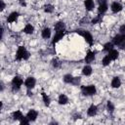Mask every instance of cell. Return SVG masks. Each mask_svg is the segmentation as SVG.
<instances>
[{"label": "cell", "instance_id": "6da1fadb", "mask_svg": "<svg viewBox=\"0 0 125 125\" xmlns=\"http://www.w3.org/2000/svg\"><path fill=\"white\" fill-rule=\"evenodd\" d=\"M29 58V53L26 51V49L23 46H20L16 53V59L18 61L21 60H27Z\"/></svg>", "mask_w": 125, "mask_h": 125}, {"label": "cell", "instance_id": "7a4b0ae2", "mask_svg": "<svg viewBox=\"0 0 125 125\" xmlns=\"http://www.w3.org/2000/svg\"><path fill=\"white\" fill-rule=\"evenodd\" d=\"M112 43L115 46H118L120 49H125V35L123 34H117L114 36Z\"/></svg>", "mask_w": 125, "mask_h": 125}, {"label": "cell", "instance_id": "3957f363", "mask_svg": "<svg viewBox=\"0 0 125 125\" xmlns=\"http://www.w3.org/2000/svg\"><path fill=\"white\" fill-rule=\"evenodd\" d=\"M81 92L84 96H93L96 94L97 90H96V87L94 85H89V86H82Z\"/></svg>", "mask_w": 125, "mask_h": 125}, {"label": "cell", "instance_id": "277c9868", "mask_svg": "<svg viewBox=\"0 0 125 125\" xmlns=\"http://www.w3.org/2000/svg\"><path fill=\"white\" fill-rule=\"evenodd\" d=\"M76 32L78 34H80L81 36H83L84 39H85V41L89 45H92L93 44V36H92V34L89 31H87V30H77Z\"/></svg>", "mask_w": 125, "mask_h": 125}, {"label": "cell", "instance_id": "5b68a950", "mask_svg": "<svg viewBox=\"0 0 125 125\" xmlns=\"http://www.w3.org/2000/svg\"><path fill=\"white\" fill-rule=\"evenodd\" d=\"M23 83V80L20 77V76H15L12 80V86H13V89L14 90H19L21 88V86L22 85Z\"/></svg>", "mask_w": 125, "mask_h": 125}, {"label": "cell", "instance_id": "8992f818", "mask_svg": "<svg viewBox=\"0 0 125 125\" xmlns=\"http://www.w3.org/2000/svg\"><path fill=\"white\" fill-rule=\"evenodd\" d=\"M35 83H36V80L34 77H28L24 81V85L27 89H32L35 86Z\"/></svg>", "mask_w": 125, "mask_h": 125}, {"label": "cell", "instance_id": "52a82bcc", "mask_svg": "<svg viewBox=\"0 0 125 125\" xmlns=\"http://www.w3.org/2000/svg\"><path fill=\"white\" fill-rule=\"evenodd\" d=\"M37 116H38V112L34 109H30L26 114V117L29 119V121H35Z\"/></svg>", "mask_w": 125, "mask_h": 125}, {"label": "cell", "instance_id": "ba28073f", "mask_svg": "<svg viewBox=\"0 0 125 125\" xmlns=\"http://www.w3.org/2000/svg\"><path fill=\"white\" fill-rule=\"evenodd\" d=\"M65 28V24L62 21H58L54 24V29L56 32H60V31H64Z\"/></svg>", "mask_w": 125, "mask_h": 125}, {"label": "cell", "instance_id": "9c48e42d", "mask_svg": "<svg viewBox=\"0 0 125 125\" xmlns=\"http://www.w3.org/2000/svg\"><path fill=\"white\" fill-rule=\"evenodd\" d=\"M18 18H19V13H18V12H12V13L8 16V18H7V21L10 22V23L15 22V21L18 20Z\"/></svg>", "mask_w": 125, "mask_h": 125}, {"label": "cell", "instance_id": "30bf717a", "mask_svg": "<svg viewBox=\"0 0 125 125\" xmlns=\"http://www.w3.org/2000/svg\"><path fill=\"white\" fill-rule=\"evenodd\" d=\"M110 9H111V11L113 13H118V12H120L122 10V5L120 3H118V2H113L111 4V6H110Z\"/></svg>", "mask_w": 125, "mask_h": 125}, {"label": "cell", "instance_id": "8fae6325", "mask_svg": "<svg viewBox=\"0 0 125 125\" xmlns=\"http://www.w3.org/2000/svg\"><path fill=\"white\" fill-rule=\"evenodd\" d=\"M64 35V31H60V32H56L55 33V36L53 37V40H52V43L53 44H56L57 42H59Z\"/></svg>", "mask_w": 125, "mask_h": 125}, {"label": "cell", "instance_id": "7c38bea8", "mask_svg": "<svg viewBox=\"0 0 125 125\" xmlns=\"http://www.w3.org/2000/svg\"><path fill=\"white\" fill-rule=\"evenodd\" d=\"M98 112V107L95 105V104H92L89 106V108L87 109V114L89 116H95Z\"/></svg>", "mask_w": 125, "mask_h": 125}, {"label": "cell", "instance_id": "4fadbf2b", "mask_svg": "<svg viewBox=\"0 0 125 125\" xmlns=\"http://www.w3.org/2000/svg\"><path fill=\"white\" fill-rule=\"evenodd\" d=\"M95 60V53L92 51H88L85 56V62H92Z\"/></svg>", "mask_w": 125, "mask_h": 125}, {"label": "cell", "instance_id": "5bb4252c", "mask_svg": "<svg viewBox=\"0 0 125 125\" xmlns=\"http://www.w3.org/2000/svg\"><path fill=\"white\" fill-rule=\"evenodd\" d=\"M84 6L86 8V10L88 11H92L95 7V3H94V0H85L84 1Z\"/></svg>", "mask_w": 125, "mask_h": 125}, {"label": "cell", "instance_id": "9a60e30c", "mask_svg": "<svg viewBox=\"0 0 125 125\" xmlns=\"http://www.w3.org/2000/svg\"><path fill=\"white\" fill-rule=\"evenodd\" d=\"M106 11H107V4H106V3H100L99 8H98L99 14H100V15H101V14L103 15V14H104Z\"/></svg>", "mask_w": 125, "mask_h": 125}, {"label": "cell", "instance_id": "2e32d148", "mask_svg": "<svg viewBox=\"0 0 125 125\" xmlns=\"http://www.w3.org/2000/svg\"><path fill=\"white\" fill-rule=\"evenodd\" d=\"M108 56L110 57V59H111L112 61H114V60H116V59L118 58L119 52H118L117 50H115V49H111V50L108 52Z\"/></svg>", "mask_w": 125, "mask_h": 125}, {"label": "cell", "instance_id": "e0dca14e", "mask_svg": "<svg viewBox=\"0 0 125 125\" xmlns=\"http://www.w3.org/2000/svg\"><path fill=\"white\" fill-rule=\"evenodd\" d=\"M121 86V81L118 77H113L111 80V87L112 88H119Z\"/></svg>", "mask_w": 125, "mask_h": 125}, {"label": "cell", "instance_id": "ac0fdd59", "mask_svg": "<svg viewBox=\"0 0 125 125\" xmlns=\"http://www.w3.org/2000/svg\"><path fill=\"white\" fill-rule=\"evenodd\" d=\"M23 31H24V33H26V34H32V33H33V31H34V27H33V25H32V24L27 23V24L24 26Z\"/></svg>", "mask_w": 125, "mask_h": 125}, {"label": "cell", "instance_id": "d6986e66", "mask_svg": "<svg viewBox=\"0 0 125 125\" xmlns=\"http://www.w3.org/2000/svg\"><path fill=\"white\" fill-rule=\"evenodd\" d=\"M41 35H42V37L45 38V39L50 38V36H51V29H50L49 27H45V28L42 30Z\"/></svg>", "mask_w": 125, "mask_h": 125}, {"label": "cell", "instance_id": "ffe728a7", "mask_svg": "<svg viewBox=\"0 0 125 125\" xmlns=\"http://www.w3.org/2000/svg\"><path fill=\"white\" fill-rule=\"evenodd\" d=\"M58 102H59L60 104H67V102H68V98H67L64 94H61V95L59 96Z\"/></svg>", "mask_w": 125, "mask_h": 125}, {"label": "cell", "instance_id": "44dd1931", "mask_svg": "<svg viewBox=\"0 0 125 125\" xmlns=\"http://www.w3.org/2000/svg\"><path fill=\"white\" fill-rule=\"evenodd\" d=\"M82 73L85 75V76H89L92 74V67L90 65H85L83 68H82Z\"/></svg>", "mask_w": 125, "mask_h": 125}, {"label": "cell", "instance_id": "7402d4cb", "mask_svg": "<svg viewBox=\"0 0 125 125\" xmlns=\"http://www.w3.org/2000/svg\"><path fill=\"white\" fill-rule=\"evenodd\" d=\"M22 117H23V114L21 113V110H16L13 112V118L15 120H21Z\"/></svg>", "mask_w": 125, "mask_h": 125}, {"label": "cell", "instance_id": "603a6c76", "mask_svg": "<svg viewBox=\"0 0 125 125\" xmlns=\"http://www.w3.org/2000/svg\"><path fill=\"white\" fill-rule=\"evenodd\" d=\"M111 61H112V60L110 59V57H109L108 55H106V56H104V57L103 58V60H102V63H103V65L106 66V65H108V64L110 63Z\"/></svg>", "mask_w": 125, "mask_h": 125}, {"label": "cell", "instance_id": "cb8c5ba5", "mask_svg": "<svg viewBox=\"0 0 125 125\" xmlns=\"http://www.w3.org/2000/svg\"><path fill=\"white\" fill-rule=\"evenodd\" d=\"M113 46H114V44L112 42H107L104 45V50L106 52H109L111 49H113Z\"/></svg>", "mask_w": 125, "mask_h": 125}, {"label": "cell", "instance_id": "d4e9b609", "mask_svg": "<svg viewBox=\"0 0 125 125\" xmlns=\"http://www.w3.org/2000/svg\"><path fill=\"white\" fill-rule=\"evenodd\" d=\"M73 76L71 75V74H65L64 76H63V81L65 82V83H72L73 82Z\"/></svg>", "mask_w": 125, "mask_h": 125}, {"label": "cell", "instance_id": "484cf974", "mask_svg": "<svg viewBox=\"0 0 125 125\" xmlns=\"http://www.w3.org/2000/svg\"><path fill=\"white\" fill-rule=\"evenodd\" d=\"M42 99H43V102L45 104V105H49L50 104V98L47 96V94H45L44 92L42 93Z\"/></svg>", "mask_w": 125, "mask_h": 125}, {"label": "cell", "instance_id": "4316f807", "mask_svg": "<svg viewBox=\"0 0 125 125\" xmlns=\"http://www.w3.org/2000/svg\"><path fill=\"white\" fill-rule=\"evenodd\" d=\"M44 11H45L46 13H52V12L54 11V6L51 5V4H47V5L45 6V8H44Z\"/></svg>", "mask_w": 125, "mask_h": 125}, {"label": "cell", "instance_id": "83f0119b", "mask_svg": "<svg viewBox=\"0 0 125 125\" xmlns=\"http://www.w3.org/2000/svg\"><path fill=\"white\" fill-rule=\"evenodd\" d=\"M20 122H21V125H26V124H28L29 123V119L27 118V117H22L21 120H20Z\"/></svg>", "mask_w": 125, "mask_h": 125}, {"label": "cell", "instance_id": "f1b7e54d", "mask_svg": "<svg viewBox=\"0 0 125 125\" xmlns=\"http://www.w3.org/2000/svg\"><path fill=\"white\" fill-rule=\"evenodd\" d=\"M52 64H53V66L54 67H59L60 66V62L57 60V59H54V60H52Z\"/></svg>", "mask_w": 125, "mask_h": 125}, {"label": "cell", "instance_id": "f546056e", "mask_svg": "<svg viewBox=\"0 0 125 125\" xmlns=\"http://www.w3.org/2000/svg\"><path fill=\"white\" fill-rule=\"evenodd\" d=\"M101 20H102V17H101V15H99V16H97L95 19H93V21H92V23H97V22H99V21H101Z\"/></svg>", "mask_w": 125, "mask_h": 125}, {"label": "cell", "instance_id": "4dcf8cb0", "mask_svg": "<svg viewBox=\"0 0 125 125\" xmlns=\"http://www.w3.org/2000/svg\"><path fill=\"white\" fill-rule=\"evenodd\" d=\"M106 106H107V109H108L109 111H113V109H114V106H113V104H112V103H111V102H107V104H106Z\"/></svg>", "mask_w": 125, "mask_h": 125}, {"label": "cell", "instance_id": "1f68e13d", "mask_svg": "<svg viewBox=\"0 0 125 125\" xmlns=\"http://www.w3.org/2000/svg\"><path fill=\"white\" fill-rule=\"evenodd\" d=\"M119 32H120V34L125 35V24H122V25L119 27Z\"/></svg>", "mask_w": 125, "mask_h": 125}, {"label": "cell", "instance_id": "d6a6232c", "mask_svg": "<svg viewBox=\"0 0 125 125\" xmlns=\"http://www.w3.org/2000/svg\"><path fill=\"white\" fill-rule=\"evenodd\" d=\"M79 81H80V77H74V78H73V82H72V84L77 85V84L79 83Z\"/></svg>", "mask_w": 125, "mask_h": 125}, {"label": "cell", "instance_id": "836d02e7", "mask_svg": "<svg viewBox=\"0 0 125 125\" xmlns=\"http://www.w3.org/2000/svg\"><path fill=\"white\" fill-rule=\"evenodd\" d=\"M4 8H5V4H4V2L1 0V10H4Z\"/></svg>", "mask_w": 125, "mask_h": 125}, {"label": "cell", "instance_id": "e575fe53", "mask_svg": "<svg viewBox=\"0 0 125 125\" xmlns=\"http://www.w3.org/2000/svg\"></svg>", "mask_w": 125, "mask_h": 125}]
</instances>
